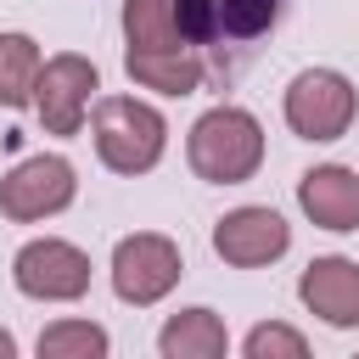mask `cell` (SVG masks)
Instances as JSON below:
<instances>
[{"mask_svg":"<svg viewBox=\"0 0 359 359\" xmlns=\"http://www.w3.org/2000/svg\"><path fill=\"white\" fill-rule=\"evenodd\" d=\"M191 163L208 174V180H241L252 163H258V123L236 107L224 112H208L196 123V140H191Z\"/></svg>","mask_w":359,"mask_h":359,"instance_id":"6da1fadb","label":"cell"},{"mask_svg":"<svg viewBox=\"0 0 359 359\" xmlns=\"http://www.w3.org/2000/svg\"><path fill=\"white\" fill-rule=\"evenodd\" d=\"M95 135H101V151L112 168H146L163 151V118L140 101H101Z\"/></svg>","mask_w":359,"mask_h":359,"instance_id":"7a4b0ae2","label":"cell"},{"mask_svg":"<svg viewBox=\"0 0 359 359\" xmlns=\"http://www.w3.org/2000/svg\"><path fill=\"white\" fill-rule=\"evenodd\" d=\"M353 112V90L337 73H303L286 95V118L309 135V140H331Z\"/></svg>","mask_w":359,"mask_h":359,"instance_id":"3957f363","label":"cell"},{"mask_svg":"<svg viewBox=\"0 0 359 359\" xmlns=\"http://www.w3.org/2000/svg\"><path fill=\"white\" fill-rule=\"evenodd\" d=\"M174 17L191 39H252L275 22V0H174Z\"/></svg>","mask_w":359,"mask_h":359,"instance_id":"277c9868","label":"cell"},{"mask_svg":"<svg viewBox=\"0 0 359 359\" xmlns=\"http://www.w3.org/2000/svg\"><path fill=\"white\" fill-rule=\"evenodd\" d=\"M6 208L11 213H45V208H62L67 196H73V168L62 163V157H34V163H22L11 180H6Z\"/></svg>","mask_w":359,"mask_h":359,"instance_id":"5b68a950","label":"cell"},{"mask_svg":"<svg viewBox=\"0 0 359 359\" xmlns=\"http://www.w3.org/2000/svg\"><path fill=\"white\" fill-rule=\"evenodd\" d=\"M17 280L28 292H45V297H73L84 286V258L62 241H45V247H28L17 258Z\"/></svg>","mask_w":359,"mask_h":359,"instance_id":"8992f818","label":"cell"},{"mask_svg":"<svg viewBox=\"0 0 359 359\" xmlns=\"http://www.w3.org/2000/svg\"><path fill=\"white\" fill-rule=\"evenodd\" d=\"M84 90H95V67H84L79 56H62V62L45 67V79H39V107H45V118H50V129L67 135V129L79 123Z\"/></svg>","mask_w":359,"mask_h":359,"instance_id":"52a82bcc","label":"cell"},{"mask_svg":"<svg viewBox=\"0 0 359 359\" xmlns=\"http://www.w3.org/2000/svg\"><path fill=\"white\" fill-rule=\"evenodd\" d=\"M280 247H286V224L275 213H264V208H247V213L219 224V252L236 258V264H258V258H269Z\"/></svg>","mask_w":359,"mask_h":359,"instance_id":"ba28073f","label":"cell"},{"mask_svg":"<svg viewBox=\"0 0 359 359\" xmlns=\"http://www.w3.org/2000/svg\"><path fill=\"white\" fill-rule=\"evenodd\" d=\"M168 280H174V252L163 241L140 236V241L118 247V292L123 297H157Z\"/></svg>","mask_w":359,"mask_h":359,"instance_id":"9c48e42d","label":"cell"},{"mask_svg":"<svg viewBox=\"0 0 359 359\" xmlns=\"http://www.w3.org/2000/svg\"><path fill=\"white\" fill-rule=\"evenodd\" d=\"M303 208L320 224L348 230V224H359V180L348 168H320V174L303 180Z\"/></svg>","mask_w":359,"mask_h":359,"instance_id":"30bf717a","label":"cell"},{"mask_svg":"<svg viewBox=\"0 0 359 359\" xmlns=\"http://www.w3.org/2000/svg\"><path fill=\"white\" fill-rule=\"evenodd\" d=\"M303 297H309L314 309H325V320H337V325L359 320V275H353L348 264H337V258H325V264L309 269Z\"/></svg>","mask_w":359,"mask_h":359,"instance_id":"8fae6325","label":"cell"},{"mask_svg":"<svg viewBox=\"0 0 359 359\" xmlns=\"http://www.w3.org/2000/svg\"><path fill=\"white\" fill-rule=\"evenodd\" d=\"M34 73H39V56H34V45L22 39V34H6L0 39V101H28V90H34Z\"/></svg>","mask_w":359,"mask_h":359,"instance_id":"7c38bea8","label":"cell"},{"mask_svg":"<svg viewBox=\"0 0 359 359\" xmlns=\"http://www.w3.org/2000/svg\"><path fill=\"white\" fill-rule=\"evenodd\" d=\"M129 73L157 84V90H191L196 84V62H185L180 50H129Z\"/></svg>","mask_w":359,"mask_h":359,"instance_id":"4fadbf2b","label":"cell"},{"mask_svg":"<svg viewBox=\"0 0 359 359\" xmlns=\"http://www.w3.org/2000/svg\"><path fill=\"white\" fill-rule=\"evenodd\" d=\"M129 50H180L168 0H129Z\"/></svg>","mask_w":359,"mask_h":359,"instance_id":"5bb4252c","label":"cell"}]
</instances>
